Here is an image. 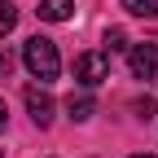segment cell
I'll list each match as a JSON object with an SVG mask.
<instances>
[{"label":"cell","instance_id":"12","mask_svg":"<svg viewBox=\"0 0 158 158\" xmlns=\"http://www.w3.org/2000/svg\"><path fill=\"white\" fill-rule=\"evenodd\" d=\"M127 158H154V154H127Z\"/></svg>","mask_w":158,"mask_h":158},{"label":"cell","instance_id":"4","mask_svg":"<svg viewBox=\"0 0 158 158\" xmlns=\"http://www.w3.org/2000/svg\"><path fill=\"white\" fill-rule=\"evenodd\" d=\"M27 110H31V118H35V127H48L53 123V97L44 92V88H27Z\"/></svg>","mask_w":158,"mask_h":158},{"label":"cell","instance_id":"6","mask_svg":"<svg viewBox=\"0 0 158 158\" xmlns=\"http://www.w3.org/2000/svg\"><path fill=\"white\" fill-rule=\"evenodd\" d=\"M92 110H97V101H92L88 92H70V97H66V114L75 118V123H84V118H92Z\"/></svg>","mask_w":158,"mask_h":158},{"label":"cell","instance_id":"7","mask_svg":"<svg viewBox=\"0 0 158 158\" xmlns=\"http://www.w3.org/2000/svg\"><path fill=\"white\" fill-rule=\"evenodd\" d=\"M123 9L132 18H158V0H123Z\"/></svg>","mask_w":158,"mask_h":158},{"label":"cell","instance_id":"3","mask_svg":"<svg viewBox=\"0 0 158 158\" xmlns=\"http://www.w3.org/2000/svg\"><path fill=\"white\" fill-rule=\"evenodd\" d=\"M127 66L136 79H149V84H158V44H136L127 53Z\"/></svg>","mask_w":158,"mask_h":158},{"label":"cell","instance_id":"2","mask_svg":"<svg viewBox=\"0 0 158 158\" xmlns=\"http://www.w3.org/2000/svg\"><path fill=\"white\" fill-rule=\"evenodd\" d=\"M75 79H79L84 88L106 84V79H110V57H106V53H79V57H75Z\"/></svg>","mask_w":158,"mask_h":158},{"label":"cell","instance_id":"11","mask_svg":"<svg viewBox=\"0 0 158 158\" xmlns=\"http://www.w3.org/2000/svg\"><path fill=\"white\" fill-rule=\"evenodd\" d=\"M9 66H13V62H9V57H0V75H9Z\"/></svg>","mask_w":158,"mask_h":158},{"label":"cell","instance_id":"9","mask_svg":"<svg viewBox=\"0 0 158 158\" xmlns=\"http://www.w3.org/2000/svg\"><path fill=\"white\" fill-rule=\"evenodd\" d=\"M106 44H110V53H118V48H127V35L118 31V27H110L106 31Z\"/></svg>","mask_w":158,"mask_h":158},{"label":"cell","instance_id":"8","mask_svg":"<svg viewBox=\"0 0 158 158\" xmlns=\"http://www.w3.org/2000/svg\"><path fill=\"white\" fill-rule=\"evenodd\" d=\"M13 22H18V9L0 0V35H9V31H13Z\"/></svg>","mask_w":158,"mask_h":158},{"label":"cell","instance_id":"1","mask_svg":"<svg viewBox=\"0 0 158 158\" xmlns=\"http://www.w3.org/2000/svg\"><path fill=\"white\" fill-rule=\"evenodd\" d=\"M22 62H27V70L40 79V84H53V79H57V70H62L57 44H53V40H44V35H31L27 44H22Z\"/></svg>","mask_w":158,"mask_h":158},{"label":"cell","instance_id":"5","mask_svg":"<svg viewBox=\"0 0 158 158\" xmlns=\"http://www.w3.org/2000/svg\"><path fill=\"white\" fill-rule=\"evenodd\" d=\"M44 22H66V18L75 13V0H40V9H35Z\"/></svg>","mask_w":158,"mask_h":158},{"label":"cell","instance_id":"10","mask_svg":"<svg viewBox=\"0 0 158 158\" xmlns=\"http://www.w3.org/2000/svg\"><path fill=\"white\" fill-rule=\"evenodd\" d=\"M5 123H9V110H5V101H0V132H5Z\"/></svg>","mask_w":158,"mask_h":158}]
</instances>
